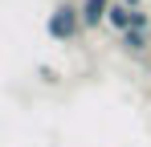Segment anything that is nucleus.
Listing matches in <instances>:
<instances>
[{
  "label": "nucleus",
  "mask_w": 151,
  "mask_h": 147,
  "mask_svg": "<svg viewBox=\"0 0 151 147\" xmlns=\"http://www.w3.org/2000/svg\"><path fill=\"white\" fill-rule=\"evenodd\" d=\"M82 29H86V24H82V8H78L74 0H61L49 17H45V33H49V41H57V45L78 41Z\"/></svg>",
  "instance_id": "nucleus-1"
},
{
  "label": "nucleus",
  "mask_w": 151,
  "mask_h": 147,
  "mask_svg": "<svg viewBox=\"0 0 151 147\" xmlns=\"http://www.w3.org/2000/svg\"><path fill=\"white\" fill-rule=\"evenodd\" d=\"M110 4H114V0H82V4H78V8H82V24H86V29H98V24H106Z\"/></svg>",
  "instance_id": "nucleus-2"
},
{
  "label": "nucleus",
  "mask_w": 151,
  "mask_h": 147,
  "mask_svg": "<svg viewBox=\"0 0 151 147\" xmlns=\"http://www.w3.org/2000/svg\"><path fill=\"white\" fill-rule=\"evenodd\" d=\"M106 24H110V29H114V33L123 37L127 29H131V4L114 0V4H110V12H106Z\"/></svg>",
  "instance_id": "nucleus-3"
},
{
  "label": "nucleus",
  "mask_w": 151,
  "mask_h": 147,
  "mask_svg": "<svg viewBox=\"0 0 151 147\" xmlns=\"http://www.w3.org/2000/svg\"><path fill=\"white\" fill-rule=\"evenodd\" d=\"M119 45H123L127 53H143V49L151 45V29H127L123 37H119Z\"/></svg>",
  "instance_id": "nucleus-4"
},
{
  "label": "nucleus",
  "mask_w": 151,
  "mask_h": 147,
  "mask_svg": "<svg viewBox=\"0 0 151 147\" xmlns=\"http://www.w3.org/2000/svg\"><path fill=\"white\" fill-rule=\"evenodd\" d=\"M131 29H151V12H143V8H131Z\"/></svg>",
  "instance_id": "nucleus-5"
},
{
  "label": "nucleus",
  "mask_w": 151,
  "mask_h": 147,
  "mask_svg": "<svg viewBox=\"0 0 151 147\" xmlns=\"http://www.w3.org/2000/svg\"><path fill=\"white\" fill-rule=\"evenodd\" d=\"M123 4H131V8H143V0H123Z\"/></svg>",
  "instance_id": "nucleus-6"
}]
</instances>
